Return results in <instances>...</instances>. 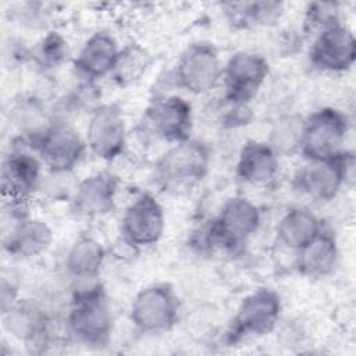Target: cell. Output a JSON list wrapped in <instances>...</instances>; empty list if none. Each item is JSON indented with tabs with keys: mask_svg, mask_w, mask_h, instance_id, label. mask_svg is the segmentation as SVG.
<instances>
[{
	"mask_svg": "<svg viewBox=\"0 0 356 356\" xmlns=\"http://www.w3.org/2000/svg\"><path fill=\"white\" fill-rule=\"evenodd\" d=\"M238 19L253 22L257 25H274L282 15V4L277 1H257V3H238L229 4Z\"/></svg>",
	"mask_w": 356,
	"mask_h": 356,
	"instance_id": "27",
	"label": "cell"
},
{
	"mask_svg": "<svg viewBox=\"0 0 356 356\" xmlns=\"http://www.w3.org/2000/svg\"><path fill=\"white\" fill-rule=\"evenodd\" d=\"M303 118L298 115H284L277 120L270 131L268 145L277 156H289L300 150Z\"/></svg>",
	"mask_w": 356,
	"mask_h": 356,
	"instance_id": "24",
	"label": "cell"
},
{
	"mask_svg": "<svg viewBox=\"0 0 356 356\" xmlns=\"http://www.w3.org/2000/svg\"><path fill=\"white\" fill-rule=\"evenodd\" d=\"M222 67L217 49L207 42L188 46L181 54L177 68V85L192 95L210 92L221 79Z\"/></svg>",
	"mask_w": 356,
	"mask_h": 356,
	"instance_id": "7",
	"label": "cell"
},
{
	"mask_svg": "<svg viewBox=\"0 0 356 356\" xmlns=\"http://www.w3.org/2000/svg\"><path fill=\"white\" fill-rule=\"evenodd\" d=\"M86 145L102 160H114L127 145V125L121 108L114 103L93 108L88 128Z\"/></svg>",
	"mask_w": 356,
	"mask_h": 356,
	"instance_id": "9",
	"label": "cell"
},
{
	"mask_svg": "<svg viewBox=\"0 0 356 356\" xmlns=\"http://www.w3.org/2000/svg\"><path fill=\"white\" fill-rule=\"evenodd\" d=\"M3 324L13 337L29 345H43L47 338L46 316L39 307L28 302L14 303L3 312Z\"/></svg>",
	"mask_w": 356,
	"mask_h": 356,
	"instance_id": "21",
	"label": "cell"
},
{
	"mask_svg": "<svg viewBox=\"0 0 356 356\" xmlns=\"http://www.w3.org/2000/svg\"><path fill=\"white\" fill-rule=\"evenodd\" d=\"M40 160L25 150H13L1 164L3 197L13 203H25L40 189Z\"/></svg>",
	"mask_w": 356,
	"mask_h": 356,
	"instance_id": "15",
	"label": "cell"
},
{
	"mask_svg": "<svg viewBox=\"0 0 356 356\" xmlns=\"http://www.w3.org/2000/svg\"><path fill=\"white\" fill-rule=\"evenodd\" d=\"M145 125L157 138L178 143L191 138L192 107L179 96L157 99L145 111Z\"/></svg>",
	"mask_w": 356,
	"mask_h": 356,
	"instance_id": "14",
	"label": "cell"
},
{
	"mask_svg": "<svg viewBox=\"0 0 356 356\" xmlns=\"http://www.w3.org/2000/svg\"><path fill=\"white\" fill-rule=\"evenodd\" d=\"M150 63L149 53L139 44H129L120 50L113 78L118 85H129L138 81Z\"/></svg>",
	"mask_w": 356,
	"mask_h": 356,
	"instance_id": "26",
	"label": "cell"
},
{
	"mask_svg": "<svg viewBox=\"0 0 356 356\" xmlns=\"http://www.w3.org/2000/svg\"><path fill=\"white\" fill-rule=\"evenodd\" d=\"M296 253L298 270L312 278H323L334 273L339 257L335 238L325 231H321Z\"/></svg>",
	"mask_w": 356,
	"mask_h": 356,
	"instance_id": "19",
	"label": "cell"
},
{
	"mask_svg": "<svg viewBox=\"0 0 356 356\" xmlns=\"http://www.w3.org/2000/svg\"><path fill=\"white\" fill-rule=\"evenodd\" d=\"M260 211L254 203L242 196L228 199L220 214L210 221L204 239L211 246L234 249L245 242L260 225Z\"/></svg>",
	"mask_w": 356,
	"mask_h": 356,
	"instance_id": "5",
	"label": "cell"
},
{
	"mask_svg": "<svg viewBox=\"0 0 356 356\" xmlns=\"http://www.w3.org/2000/svg\"><path fill=\"white\" fill-rule=\"evenodd\" d=\"M118 178L100 171L79 181L70 199L71 210L79 217H100L108 214L115 204Z\"/></svg>",
	"mask_w": 356,
	"mask_h": 356,
	"instance_id": "16",
	"label": "cell"
},
{
	"mask_svg": "<svg viewBox=\"0 0 356 356\" xmlns=\"http://www.w3.org/2000/svg\"><path fill=\"white\" fill-rule=\"evenodd\" d=\"M278 172V156L267 142H246L238 156L236 175L254 186L270 185Z\"/></svg>",
	"mask_w": 356,
	"mask_h": 356,
	"instance_id": "18",
	"label": "cell"
},
{
	"mask_svg": "<svg viewBox=\"0 0 356 356\" xmlns=\"http://www.w3.org/2000/svg\"><path fill=\"white\" fill-rule=\"evenodd\" d=\"M117 40L113 35L99 31L86 39L81 47L74 65L79 75L88 82L111 75L120 54Z\"/></svg>",
	"mask_w": 356,
	"mask_h": 356,
	"instance_id": "17",
	"label": "cell"
},
{
	"mask_svg": "<svg viewBox=\"0 0 356 356\" xmlns=\"http://www.w3.org/2000/svg\"><path fill=\"white\" fill-rule=\"evenodd\" d=\"M132 324L143 332L170 330L178 318V299L167 284H153L140 289L129 309Z\"/></svg>",
	"mask_w": 356,
	"mask_h": 356,
	"instance_id": "6",
	"label": "cell"
},
{
	"mask_svg": "<svg viewBox=\"0 0 356 356\" xmlns=\"http://www.w3.org/2000/svg\"><path fill=\"white\" fill-rule=\"evenodd\" d=\"M67 327L82 343L92 346L107 343L113 327V316L100 285L85 288L75 293L67 316Z\"/></svg>",
	"mask_w": 356,
	"mask_h": 356,
	"instance_id": "2",
	"label": "cell"
},
{
	"mask_svg": "<svg viewBox=\"0 0 356 356\" xmlns=\"http://www.w3.org/2000/svg\"><path fill=\"white\" fill-rule=\"evenodd\" d=\"M353 153L343 150L334 159L307 160L296 172V188L309 197L320 202L334 199L342 185L353 179Z\"/></svg>",
	"mask_w": 356,
	"mask_h": 356,
	"instance_id": "4",
	"label": "cell"
},
{
	"mask_svg": "<svg viewBox=\"0 0 356 356\" xmlns=\"http://www.w3.org/2000/svg\"><path fill=\"white\" fill-rule=\"evenodd\" d=\"M268 63L257 53L238 51L222 67L225 100L248 103L268 75Z\"/></svg>",
	"mask_w": 356,
	"mask_h": 356,
	"instance_id": "10",
	"label": "cell"
},
{
	"mask_svg": "<svg viewBox=\"0 0 356 356\" xmlns=\"http://www.w3.org/2000/svg\"><path fill=\"white\" fill-rule=\"evenodd\" d=\"M281 300L277 292L267 288L256 289L242 299L232 321V337L266 335L280 318Z\"/></svg>",
	"mask_w": 356,
	"mask_h": 356,
	"instance_id": "12",
	"label": "cell"
},
{
	"mask_svg": "<svg viewBox=\"0 0 356 356\" xmlns=\"http://www.w3.org/2000/svg\"><path fill=\"white\" fill-rule=\"evenodd\" d=\"M53 242L51 228L39 218L24 217L17 221L4 241L6 249L18 257H33L46 252Z\"/></svg>",
	"mask_w": 356,
	"mask_h": 356,
	"instance_id": "20",
	"label": "cell"
},
{
	"mask_svg": "<svg viewBox=\"0 0 356 356\" xmlns=\"http://www.w3.org/2000/svg\"><path fill=\"white\" fill-rule=\"evenodd\" d=\"M106 259V250L92 236H81L67 252L65 268L70 275L81 280L95 278Z\"/></svg>",
	"mask_w": 356,
	"mask_h": 356,
	"instance_id": "23",
	"label": "cell"
},
{
	"mask_svg": "<svg viewBox=\"0 0 356 356\" xmlns=\"http://www.w3.org/2000/svg\"><path fill=\"white\" fill-rule=\"evenodd\" d=\"M67 43L57 32H49L38 44L33 56L39 67L51 70L60 65L67 56Z\"/></svg>",
	"mask_w": 356,
	"mask_h": 356,
	"instance_id": "28",
	"label": "cell"
},
{
	"mask_svg": "<svg viewBox=\"0 0 356 356\" xmlns=\"http://www.w3.org/2000/svg\"><path fill=\"white\" fill-rule=\"evenodd\" d=\"M323 231L320 220L306 207L289 209L277 225V238L285 248L299 252Z\"/></svg>",
	"mask_w": 356,
	"mask_h": 356,
	"instance_id": "22",
	"label": "cell"
},
{
	"mask_svg": "<svg viewBox=\"0 0 356 356\" xmlns=\"http://www.w3.org/2000/svg\"><path fill=\"white\" fill-rule=\"evenodd\" d=\"M349 122L331 107L320 108L303 120L300 153L306 160H328L342 153Z\"/></svg>",
	"mask_w": 356,
	"mask_h": 356,
	"instance_id": "3",
	"label": "cell"
},
{
	"mask_svg": "<svg viewBox=\"0 0 356 356\" xmlns=\"http://www.w3.org/2000/svg\"><path fill=\"white\" fill-rule=\"evenodd\" d=\"M13 120L19 131L26 135L31 145L51 124L47 121L44 107L35 97H25L19 100L13 108Z\"/></svg>",
	"mask_w": 356,
	"mask_h": 356,
	"instance_id": "25",
	"label": "cell"
},
{
	"mask_svg": "<svg viewBox=\"0 0 356 356\" xmlns=\"http://www.w3.org/2000/svg\"><path fill=\"white\" fill-rule=\"evenodd\" d=\"M339 24V8L337 3H310L306 10V25L312 29H327Z\"/></svg>",
	"mask_w": 356,
	"mask_h": 356,
	"instance_id": "29",
	"label": "cell"
},
{
	"mask_svg": "<svg viewBox=\"0 0 356 356\" xmlns=\"http://www.w3.org/2000/svg\"><path fill=\"white\" fill-rule=\"evenodd\" d=\"M165 227L164 210L154 196L142 193L125 210L121 220V236L136 249L154 245Z\"/></svg>",
	"mask_w": 356,
	"mask_h": 356,
	"instance_id": "11",
	"label": "cell"
},
{
	"mask_svg": "<svg viewBox=\"0 0 356 356\" xmlns=\"http://www.w3.org/2000/svg\"><path fill=\"white\" fill-rule=\"evenodd\" d=\"M309 58L313 67L327 72H343L352 68L356 58L353 32L341 22L317 33Z\"/></svg>",
	"mask_w": 356,
	"mask_h": 356,
	"instance_id": "13",
	"label": "cell"
},
{
	"mask_svg": "<svg viewBox=\"0 0 356 356\" xmlns=\"http://www.w3.org/2000/svg\"><path fill=\"white\" fill-rule=\"evenodd\" d=\"M86 140L65 121H51L46 131L32 143L49 171L71 172L82 160Z\"/></svg>",
	"mask_w": 356,
	"mask_h": 356,
	"instance_id": "8",
	"label": "cell"
},
{
	"mask_svg": "<svg viewBox=\"0 0 356 356\" xmlns=\"http://www.w3.org/2000/svg\"><path fill=\"white\" fill-rule=\"evenodd\" d=\"M210 165L209 147L196 139L174 143L156 163L154 178L168 192L192 189L207 174Z\"/></svg>",
	"mask_w": 356,
	"mask_h": 356,
	"instance_id": "1",
	"label": "cell"
}]
</instances>
